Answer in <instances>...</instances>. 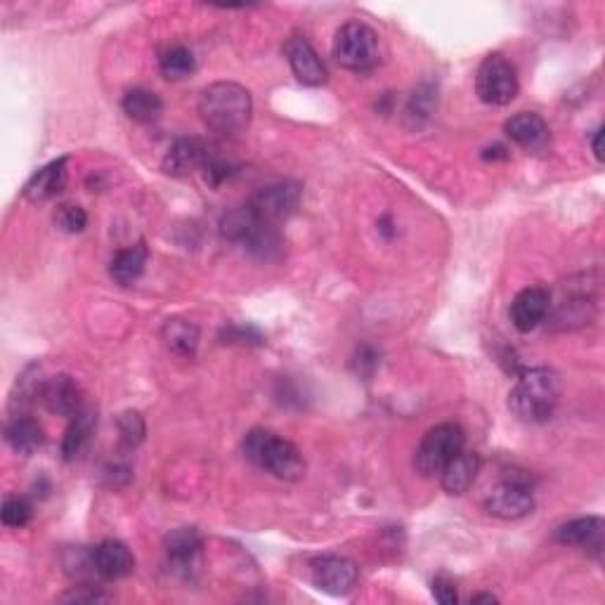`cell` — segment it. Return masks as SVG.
Returning a JSON list of instances; mask_svg holds the SVG:
<instances>
[{
	"label": "cell",
	"instance_id": "obj_11",
	"mask_svg": "<svg viewBox=\"0 0 605 605\" xmlns=\"http://www.w3.org/2000/svg\"><path fill=\"white\" fill-rule=\"evenodd\" d=\"M551 312V294L542 286H530V289H523L520 294L513 298L511 303V322L513 327L523 334H530L535 331L539 324H542Z\"/></svg>",
	"mask_w": 605,
	"mask_h": 605
},
{
	"label": "cell",
	"instance_id": "obj_18",
	"mask_svg": "<svg viewBox=\"0 0 605 605\" xmlns=\"http://www.w3.org/2000/svg\"><path fill=\"white\" fill-rule=\"evenodd\" d=\"M480 471V457L476 452H461L459 457H454L450 464L445 466V471L440 473V485L447 494H466L476 483Z\"/></svg>",
	"mask_w": 605,
	"mask_h": 605
},
{
	"label": "cell",
	"instance_id": "obj_34",
	"mask_svg": "<svg viewBox=\"0 0 605 605\" xmlns=\"http://www.w3.org/2000/svg\"><path fill=\"white\" fill-rule=\"evenodd\" d=\"M62 601H69V603H102V601H109V596L102 594L100 589L83 587V591H71V594L62 598Z\"/></svg>",
	"mask_w": 605,
	"mask_h": 605
},
{
	"label": "cell",
	"instance_id": "obj_30",
	"mask_svg": "<svg viewBox=\"0 0 605 605\" xmlns=\"http://www.w3.org/2000/svg\"><path fill=\"white\" fill-rule=\"evenodd\" d=\"M220 341L230 343V346H263L265 336L256 327H246V324H230V327L220 329Z\"/></svg>",
	"mask_w": 605,
	"mask_h": 605
},
{
	"label": "cell",
	"instance_id": "obj_12",
	"mask_svg": "<svg viewBox=\"0 0 605 605\" xmlns=\"http://www.w3.org/2000/svg\"><path fill=\"white\" fill-rule=\"evenodd\" d=\"M504 133L513 145L528 149V152H544L551 142V130L537 112H518L504 123Z\"/></svg>",
	"mask_w": 605,
	"mask_h": 605
},
{
	"label": "cell",
	"instance_id": "obj_28",
	"mask_svg": "<svg viewBox=\"0 0 605 605\" xmlns=\"http://www.w3.org/2000/svg\"><path fill=\"white\" fill-rule=\"evenodd\" d=\"M0 518H3L5 528H24V525H29L31 518H34V504L26 497H19V494L17 497H5Z\"/></svg>",
	"mask_w": 605,
	"mask_h": 605
},
{
	"label": "cell",
	"instance_id": "obj_17",
	"mask_svg": "<svg viewBox=\"0 0 605 605\" xmlns=\"http://www.w3.org/2000/svg\"><path fill=\"white\" fill-rule=\"evenodd\" d=\"M603 537H605V523L601 516L570 520V523L561 525L554 535L558 544L580 546V549L594 551V554H601L603 551Z\"/></svg>",
	"mask_w": 605,
	"mask_h": 605
},
{
	"label": "cell",
	"instance_id": "obj_31",
	"mask_svg": "<svg viewBox=\"0 0 605 605\" xmlns=\"http://www.w3.org/2000/svg\"><path fill=\"white\" fill-rule=\"evenodd\" d=\"M381 364V353L374 346H369V343H364L355 350L353 360H350V367H353V372L357 376H362V379H372L376 369H379Z\"/></svg>",
	"mask_w": 605,
	"mask_h": 605
},
{
	"label": "cell",
	"instance_id": "obj_1",
	"mask_svg": "<svg viewBox=\"0 0 605 605\" xmlns=\"http://www.w3.org/2000/svg\"><path fill=\"white\" fill-rule=\"evenodd\" d=\"M561 400V379L551 369H525L509 393V409L525 424H544Z\"/></svg>",
	"mask_w": 605,
	"mask_h": 605
},
{
	"label": "cell",
	"instance_id": "obj_27",
	"mask_svg": "<svg viewBox=\"0 0 605 605\" xmlns=\"http://www.w3.org/2000/svg\"><path fill=\"white\" fill-rule=\"evenodd\" d=\"M116 428H119V440H121L123 450H135V447H140L142 440H145V435H147L145 419H142L140 412H133V409L119 414V419H116Z\"/></svg>",
	"mask_w": 605,
	"mask_h": 605
},
{
	"label": "cell",
	"instance_id": "obj_4",
	"mask_svg": "<svg viewBox=\"0 0 605 605\" xmlns=\"http://www.w3.org/2000/svg\"><path fill=\"white\" fill-rule=\"evenodd\" d=\"M334 60L343 69L357 71H372L381 60L379 36L372 26L364 22H346L336 31L334 38Z\"/></svg>",
	"mask_w": 605,
	"mask_h": 605
},
{
	"label": "cell",
	"instance_id": "obj_7",
	"mask_svg": "<svg viewBox=\"0 0 605 605\" xmlns=\"http://www.w3.org/2000/svg\"><path fill=\"white\" fill-rule=\"evenodd\" d=\"M301 197H303L301 182L284 180L258 190L251 197L249 208L260 220H265V223L270 225H277L282 223V220L294 216L298 206H301Z\"/></svg>",
	"mask_w": 605,
	"mask_h": 605
},
{
	"label": "cell",
	"instance_id": "obj_15",
	"mask_svg": "<svg viewBox=\"0 0 605 605\" xmlns=\"http://www.w3.org/2000/svg\"><path fill=\"white\" fill-rule=\"evenodd\" d=\"M208 159V149L199 138H180L175 140L171 149H168L161 168L171 178H187L199 168H204Z\"/></svg>",
	"mask_w": 605,
	"mask_h": 605
},
{
	"label": "cell",
	"instance_id": "obj_6",
	"mask_svg": "<svg viewBox=\"0 0 605 605\" xmlns=\"http://www.w3.org/2000/svg\"><path fill=\"white\" fill-rule=\"evenodd\" d=\"M518 90V71L504 55L492 52V55H487L485 60L480 62L476 74V93L485 104L504 107V104H511L516 100Z\"/></svg>",
	"mask_w": 605,
	"mask_h": 605
},
{
	"label": "cell",
	"instance_id": "obj_26",
	"mask_svg": "<svg viewBox=\"0 0 605 605\" xmlns=\"http://www.w3.org/2000/svg\"><path fill=\"white\" fill-rule=\"evenodd\" d=\"M159 69L161 76L168 78V81H185L194 74L197 69V60H194L192 50L185 48V45H173L168 48L159 60Z\"/></svg>",
	"mask_w": 605,
	"mask_h": 605
},
{
	"label": "cell",
	"instance_id": "obj_24",
	"mask_svg": "<svg viewBox=\"0 0 605 605\" xmlns=\"http://www.w3.org/2000/svg\"><path fill=\"white\" fill-rule=\"evenodd\" d=\"M164 334L166 346L180 357H194L199 350V327L190 320H182V317H171L164 322Z\"/></svg>",
	"mask_w": 605,
	"mask_h": 605
},
{
	"label": "cell",
	"instance_id": "obj_3",
	"mask_svg": "<svg viewBox=\"0 0 605 605\" xmlns=\"http://www.w3.org/2000/svg\"><path fill=\"white\" fill-rule=\"evenodd\" d=\"M242 454L253 466L263 468L284 483H298L305 476V459L301 450L291 440L279 438L265 428H253L246 433Z\"/></svg>",
	"mask_w": 605,
	"mask_h": 605
},
{
	"label": "cell",
	"instance_id": "obj_16",
	"mask_svg": "<svg viewBox=\"0 0 605 605\" xmlns=\"http://www.w3.org/2000/svg\"><path fill=\"white\" fill-rule=\"evenodd\" d=\"M41 402L52 414L67 416V419H74V416L86 407L81 398V388H78V383L67 374L52 376L50 381H45Z\"/></svg>",
	"mask_w": 605,
	"mask_h": 605
},
{
	"label": "cell",
	"instance_id": "obj_13",
	"mask_svg": "<svg viewBox=\"0 0 605 605\" xmlns=\"http://www.w3.org/2000/svg\"><path fill=\"white\" fill-rule=\"evenodd\" d=\"M69 182V156H60V159L50 161L41 171L31 175L29 182L24 185V199L31 204H45V201L55 199L62 194Z\"/></svg>",
	"mask_w": 605,
	"mask_h": 605
},
{
	"label": "cell",
	"instance_id": "obj_19",
	"mask_svg": "<svg viewBox=\"0 0 605 605\" xmlns=\"http://www.w3.org/2000/svg\"><path fill=\"white\" fill-rule=\"evenodd\" d=\"M149 260V249L145 242L128 246V249L116 251V256L109 263V275L119 286H130L142 277V272L147 268Z\"/></svg>",
	"mask_w": 605,
	"mask_h": 605
},
{
	"label": "cell",
	"instance_id": "obj_21",
	"mask_svg": "<svg viewBox=\"0 0 605 605\" xmlns=\"http://www.w3.org/2000/svg\"><path fill=\"white\" fill-rule=\"evenodd\" d=\"M204 549V539H201L197 528H178L166 537V554L175 568L187 570V565L197 563Z\"/></svg>",
	"mask_w": 605,
	"mask_h": 605
},
{
	"label": "cell",
	"instance_id": "obj_36",
	"mask_svg": "<svg viewBox=\"0 0 605 605\" xmlns=\"http://www.w3.org/2000/svg\"><path fill=\"white\" fill-rule=\"evenodd\" d=\"M601 140H603V128H598V130H596V135H594V142H591V147H594V156H596V161H598V164H601V161H603V147H601Z\"/></svg>",
	"mask_w": 605,
	"mask_h": 605
},
{
	"label": "cell",
	"instance_id": "obj_8",
	"mask_svg": "<svg viewBox=\"0 0 605 605\" xmlns=\"http://www.w3.org/2000/svg\"><path fill=\"white\" fill-rule=\"evenodd\" d=\"M312 584L329 596H348L355 591L360 570L353 561L343 556H320L310 565Z\"/></svg>",
	"mask_w": 605,
	"mask_h": 605
},
{
	"label": "cell",
	"instance_id": "obj_37",
	"mask_svg": "<svg viewBox=\"0 0 605 605\" xmlns=\"http://www.w3.org/2000/svg\"><path fill=\"white\" fill-rule=\"evenodd\" d=\"M499 598L497 596H492V594H478V596H473V603H497Z\"/></svg>",
	"mask_w": 605,
	"mask_h": 605
},
{
	"label": "cell",
	"instance_id": "obj_9",
	"mask_svg": "<svg viewBox=\"0 0 605 605\" xmlns=\"http://www.w3.org/2000/svg\"><path fill=\"white\" fill-rule=\"evenodd\" d=\"M485 511L499 520H520L535 511V497L520 480H504L485 497Z\"/></svg>",
	"mask_w": 605,
	"mask_h": 605
},
{
	"label": "cell",
	"instance_id": "obj_23",
	"mask_svg": "<svg viewBox=\"0 0 605 605\" xmlns=\"http://www.w3.org/2000/svg\"><path fill=\"white\" fill-rule=\"evenodd\" d=\"M121 107L123 114L135 123H154L164 114V102H161V97L156 95L154 90L147 88L128 90V93L123 95Z\"/></svg>",
	"mask_w": 605,
	"mask_h": 605
},
{
	"label": "cell",
	"instance_id": "obj_2",
	"mask_svg": "<svg viewBox=\"0 0 605 605\" xmlns=\"http://www.w3.org/2000/svg\"><path fill=\"white\" fill-rule=\"evenodd\" d=\"M199 114L208 128L234 135L249 126L253 114L251 93L232 81H218L201 90Z\"/></svg>",
	"mask_w": 605,
	"mask_h": 605
},
{
	"label": "cell",
	"instance_id": "obj_25",
	"mask_svg": "<svg viewBox=\"0 0 605 605\" xmlns=\"http://www.w3.org/2000/svg\"><path fill=\"white\" fill-rule=\"evenodd\" d=\"M435 107H438V88H433L431 83H424V86L416 88L405 109L407 128H424L435 114Z\"/></svg>",
	"mask_w": 605,
	"mask_h": 605
},
{
	"label": "cell",
	"instance_id": "obj_10",
	"mask_svg": "<svg viewBox=\"0 0 605 605\" xmlns=\"http://www.w3.org/2000/svg\"><path fill=\"white\" fill-rule=\"evenodd\" d=\"M284 57L303 86L317 88L327 83V64L322 62L320 52L312 48V43L305 36H291L289 41L284 43Z\"/></svg>",
	"mask_w": 605,
	"mask_h": 605
},
{
	"label": "cell",
	"instance_id": "obj_33",
	"mask_svg": "<svg viewBox=\"0 0 605 605\" xmlns=\"http://www.w3.org/2000/svg\"><path fill=\"white\" fill-rule=\"evenodd\" d=\"M433 596H435V601L438 603H442V605H454L459 601V594H457V584H454L450 577H445V575H440V577H435L433 580Z\"/></svg>",
	"mask_w": 605,
	"mask_h": 605
},
{
	"label": "cell",
	"instance_id": "obj_5",
	"mask_svg": "<svg viewBox=\"0 0 605 605\" xmlns=\"http://www.w3.org/2000/svg\"><path fill=\"white\" fill-rule=\"evenodd\" d=\"M466 433L459 424H440L431 428L414 454L416 471L424 478H438L454 457L464 452Z\"/></svg>",
	"mask_w": 605,
	"mask_h": 605
},
{
	"label": "cell",
	"instance_id": "obj_32",
	"mask_svg": "<svg viewBox=\"0 0 605 605\" xmlns=\"http://www.w3.org/2000/svg\"><path fill=\"white\" fill-rule=\"evenodd\" d=\"M201 171H204L206 185L220 187V185H223V182H227V180L232 178L234 173H237V168H234V166L230 164V161L218 159V156H211V154H208L206 164H204V168H201Z\"/></svg>",
	"mask_w": 605,
	"mask_h": 605
},
{
	"label": "cell",
	"instance_id": "obj_29",
	"mask_svg": "<svg viewBox=\"0 0 605 605\" xmlns=\"http://www.w3.org/2000/svg\"><path fill=\"white\" fill-rule=\"evenodd\" d=\"M55 225L67 234H81L88 227L86 208L78 204H60L55 211Z\"/></svg>",
	"mask_w": 605,
	"mask_h": 605
},
{
	"label": "cell",
	"instance_id": "obj_22",
	"mask_svg": "<svg viewBox=\"0 0 605 605\" xmlns=\"http://www.w3.org/2000/svg\"><path fill=\"white\" fill-rule=\"evenodd\" d=\"M97 426V414L93 407H83L67 428L62 440V457L67 461H74L76 457H81V452L86 450V445L93 438Z\"/></svg>",
	"mask_w": 605,
	"mask_h": 605
},
{
	"label": "cell",
	"instance_id": "obj_20",
	"mask_svg": "<svg viewBox=\"0 0 605 605\" xmlns=\"http://www.w3.org/2000/svg\"><path fill=\"white\" fill-rule=\"evenodd\" d=\"M5 440H8L10 450L22 457H31L43 447L45 435L38 421L29 419V416H15L5 428Z\"/></svg>",
	"mask_w": 605,
	"mask_h": 605
},
{
	"label": "cell",
	"instance_id": "obj_35",
	"mask_svg": "<svg viewBox=\"0 0 605 605\" xmlns=\"http://www.w3.org/2000/svg\"><path fill=\"white\" fill-rule=\"evenodd\" d=\"M483 159H485V161L509 159V149L502 147V145H494V147H490V149H485V152H483Z\"/></svg>",
	"mask_w": 605,
	"mask_h": 605
},
{
	"label": "cell",
	"instance_id": "obj_14",
	"mask_svg": "<svg viewBox=\"0 0 605 605\" xmlns=\"http://www.w3.org/2000/svg\"><path fill=\"white\" fill-rule=\"evenodd\" d=\"M90 554H93L95 575L100 580H123V577H128L135 570V556L130 554L126 544L116 542V539H104Z\"/></svg>",
	"mask_w": 605,
	"mask_h": 605
}]
</instances>
